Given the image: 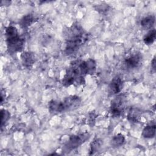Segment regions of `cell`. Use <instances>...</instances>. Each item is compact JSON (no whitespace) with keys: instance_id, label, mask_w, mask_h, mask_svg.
Wrapping results in <instances>:
<instances>
[{"instance_id":"obj_1","label":"cell","mask_w":156,"mask_h":156,"mask_svg":"<svg viewBox=\"0 0 156 156\" xmlns=\"http://www.w3.org/2000/svg\"><path fill=\"white\" fill-rule=\"evenodd\" d=\"M96 70V63L93 58L74 61L67 68L62 79V83L65 87L72 85H82L85 82V76L94 74Z\"/></svg>"},{"instance_id":"obj_2","label":"cell","mask_w":156,"mask_h":156,"mask_svg":"<svg viewBox=\"0 0 156 156\" xmlns=\"http://www.w3.org/2000/svg\"><path fill=\"white\" fill-rule=\"evenodd\" d=\"M65 53L71 55L77 52L88 40L89 35L78 23H74L65 31Z\"/></svg>"},{"instance_id":"obj_3","label":"cell","mask_w":156,"mask_h":156,"mask_svg":"<svg viewBox=\"0 0 156 156\" xmlns=\"http://www.w3.org/2000/svg\"><path fill=\"white\" fill-rule=\"evenodd\" d=\"M81 98L76 95H71L61 101L51 100L48 103V109L51 113L57 114L77 108L81 104Z\"/></svg>"},{"instance_id":"obj_4","label":"cell","mask_w":156,"mask_h":156,"mask_svg":"<svg viewBox=\"0 0 156 156\" xmlns=\"http://www.w3.org/2000/svg\"><path fill=\"white\" fill-rule=\"evenodd\" d=\"M5 41L8 52L15 54L21 52L25 45V39L19 34L18 29L13 26H9L5 29Z\"/></svg>"},{"instance_id":"obj_5","label":"cell","mask_w":156,"mask_h":156,"mask_svg":"<svg viewBox=\"0 0 156 156\" xmlns=\"http://www.w3.org/2000/svg\"><path fill=\"white\" fill-rule=\"evenodd\" d=\"M127 98L124 94H120L112 99L110 103V112L113 118H119L124 112Z\"/></svg>"},{"instance_id":"obj_6","label":"cell","mask_w":156,"mask_h":156,"mask_svg":"<svg viewBox=\"0 0 156 156\" xmlns=\"http://www.w3.org/2000/svg\"><path fill=\"white\" fill-rule=\"evenodd\" d=\"M90 137L88 133H83L71 135L68 141L65 143L63 147V152L69 153L73 150L76 149L83 143H85Z\"/></svg>"},{"instance_id":"obj_7","label":"cell","mask_w":156,"mask_h":156,"mask_svg":"<svg viewBox=\"0 0 156 156\" xmlns=\"http://www.w3.org/2000/svg\"><path fill=\"white\" fill-rule=\"evenodd\" d=\"M143 62V55L141 52H134L127 57L124 61V66L126 69H134L140 67Z\"/></svg>"},{"instance_id":"obj_8","label":"cell","mask_w":156,"mask_h":156,"mask_svg":"<svg viewBox=\"0 0 156 156\" xmlns=\"http://www.w3.org/2000/svg\"><path fill=\"white\" fill-rule=\"evenodd\" d=\"M124 87V80L122 77L117 74L111 80L109 85L108 91L110 95L113 96L119 94L122 90Z\"/></svg>"},{"instance_id":"obj_9","label":"cell","mask_w":156,"mask_h":156,"mask_svg":"<svg viewBox=\"0 0 156 156\" xmlns=\"http://www.w3.org/2000/svg\"><path fill=\"white\" fill-rule=\"evenodd\" d=\"M21 59L23 66L27 68H31L35 62V57L34 53L28 51L22 52Z\"/></svg>"},{"instance_id":"obj_10","label":"cell","mask_w":156,"mask_h":156,"mask_svg":"<svg viewBox=\"0 0 156 156\" xmlns=\"http://www.w3.org/2000/svg\"><path fill=\"white\" fill-rule=\"evenodd\" d=\"M37 20V18L34 14L28 13L23 16L20 19V20L19 21V24L22 28L26 29L31 26Z\"/></svg>"},{"instance_id":"obj_11","label":"cell","mask_w":156,"mask_h":156,"mask_svg":"<svg viewBox=\"0 0 156 156\" xmlns=\"http://www.w3.org/2000/svg\"><path fill=\"white\" fill-rule=\"evenodd\" d=\"M141 115V111L136 107H132L129 110L127 113V119L131 122H139Z\"/></svg>"},{"instance_id":"obj_12","label":"cell","mask_w":156,"mask_h":156,"mask_svg":"<svg viewBox=\"0 0 156 156\" xmlns=\"http://www.w3.org/2000/svg\"><path fill=\"white\" fill-rule=\"evenodd\" d=\"M155 16L150 15L145 16L141 20L140 25L144 29H151L155 24Z\"/></svg>"},{"instance_id":"obj_13","label":"cell","mask_w":156,"mask_h":156,"mask_svg":"<svg viewBox=\"0 0 156 156\" xmlns=\"http://www.w3.org/2000/svg\"><path fill=\"white\" fill-rule=\"evenodd\" d=\"M155 135V125L150 124L146 126L142 132V136L145 138H152Z\"/></svg>"},{"instance_id":"obj_14","label":"cell","mask_w":156,"mask_h":156,"mask_svg":"<svg viewBox=\"0 0 156 156\" xmlns=\"http://www.w3.org/2000/svg\"><path fill=\"white\" fill-rule=\"evenodd\" d=\"M155 29H151L143 37V41L146 45L152 44L155 40Z\"/></svg>"},{"instance_id":"obj_15","label":"cell","mask_w":156,"mask_h":156,"mask_svg":"<svg viewBox=\"0 0 156 156\" xmlns=\"http://www.w3.org/2000/svg\"><path fill=\"white\" fill-rule=\"evenodd\" d=\"M125 142V137L122 134H118L114 136L111 140V145L113 147H117L122 146Z\"/></svg>"},{"instance_id":"obj_16","label":"cell","mask_w":156,"mask_h":156,"mask_svg":"<svg viewBox=\"0 0 156 156\" xmlns=\"http://www.w3.org/2000/svg\"><path fill=\"white\" fill-rule=\"evenodd\" d=\"M102 143H103L102 140L99 138H97L94 140L90 144V152H91L90 154H93L96 152H98L101 148Z\"/></svg>"},{"instance_id":"obj_17","label":"cell","mask_w":156,"mask_h":156,"mask_svg":"<svg viewBox=\"0 0 156 156\" xmlns=\"http://www.w3.org/2000/svg\"><path fill=\"white\" fill-rule=\"evenodd\" d=\"M10 118V113L9 111L5 109L1 110V127H2L4 125L9 121Z\"/></svg>"},{"instance_id":"obj_18","label":"cell","mask_w":156,"mask_h":156,"mask_svg":"<svg viewBox=\"0 0 156 156\" xmlns=\"http://www.w3.org/2000/svg\"><path fill=\"white\" fill-rule=\"evenodd\" d=\"M96 114L93 112H91V113H90V115H89V122L90 123H91L93 126V124L95 122V119H96Z\"/></svg>"},{"instance_id":"obj_19","label":"cell","mask_w":156,"mask_h":156,"mask_svg":"<svg viewBox=\"0 0 156 156\" xmlns=\"http://www.w3.org/2000/svg\"><path fill=\"white\" fill-rule=\"evenodd\" d=\"M151 68H152V70L154 73L155 71V57H154L152 60L151 61Z\"/></svg>"}]
</instances>
